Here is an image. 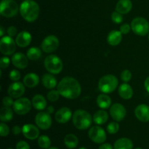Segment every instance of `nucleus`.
I'll return each mask as SVG.
<instances>
[{"label": "nucleus", "instance_id": "f257e3e1", "mask_svg": "<svg viewBox=\"0 0 149 149\" xmlns=\"http://www.w3.org/2000/svg\"><path fill=\"white\" fill-rule=\"evenodd\" d=\"M60 95L67 99H76L79 97L81 88L79 82L71 77L63 78L57 86Z\"/></svg>", "mask_w": 149, "mask_h": 149}, {"label": "nucleus", "instance_id": "f03ea898", "mask_svg": "<svg viewBox=\"0 0 149 149\" xmlns=\"http://www.w3.org/2000/svg\"><path fill=\"white\" fill-rule=\"evenodd\" d=\"M40 13L39 6L33 0H24L20 6L22 17L29 23H33L38 18Z\"/></svg>", "mask_w": 149, "mask_h": 149}, {"label": "nucleus", "instance_id": "7ed1b4c3", "mask_svg": "<svg viewBox=\"0 0 149 149\" xmlns=\"http://www.w3.org/2000/svg\"><path fill=\"white\" fill-rule=\"evenodd\" d=\"M72 121L76 128L80 130H85L92 125L93 117L89 112L79 109L73 114Z\"/></svg>", "mask_w": 149, "mask_h": 149}, {"label": "nucleus", "instance_id": "20e7f679", "mask_svg": "<svg viewBox=\"0 0 149 149\" xmlns=\"http://www.w3.org/2000/svg\"><path fill=\"white\" fill-rule=\"evenodd\" d=\"M119 81L114 75L108 74L102 77L98 81V89L104 94L113 93L117 87Z\"/></svg>", "mask_w": 149, "mask_h": 149}, {"label": "nucleus", "instance_id": "39448f33", "mask_svg": "<svg viewBox=\"0 0 149 149\" xmlns=\"http://www.w3.org/2000/svg\"><path fill=\"white\" fill-rule=\"evenodd\" d=\"M45 68L52 74H58L62 71L63 63L61 58L55 55H50L46 57L44 61Z\"/></svg>", "mask_w": 149, "mask_h": 149}, {"label": "nucleus", "instance_id": "423d86ee", "mask_svg": "<svg viewBox=\"0 0 149 149\" xmlns=\"http://www.w3.org/2000/svg\"><path fill=\"white\" fill-rule=\"evenodd\" d=\"M20 11L17 2L14 0H2L0 3V13L3 17H15Z\"/></svg>", "mask_w": 149, "mask_h": 149}, {"label": "nucleus", "instance_id": "0eeeda50", "mask_svg": "<svg viewBox=\"0 0 149 149\" xmlns=\"http://www.w3.org/2000/svg\"><path fill=\"white\" fill-rule=\"evenodd\" d=\"M131 29L138 36H144L149 33V23L146 18L137 17L131 22Z\"/></svg>", "mask_w": 149, "mask_h": 149}, {"label": "nucleus", "instance_id": "6e6552de", "mask_svg": "<svg viewBox=\"0 0 149 149\" xmlns=\"http://www.w3.org/2000/svg\"><path fill=\"white\" fill-rule=\"evenodd\" d=\"M15 40L10 36H4L0 40V51L4 55H11L16 50Z\"/></svg>", "mask_w": 149, "mask_h": 149}, {"label": "nucleus", "instance_id": "1a4fd4ad", "mask_svg": "<svg viewBox=\"0 0 149 149\" xmlns=\"http://www.w3.org/2000/svg\"><path fill=\"white\" fill-rule=\"evenodd\" d=\"M32 102L26 97L17 98L13 104V110L18 115H26L31 109Z\"/></svg>", "mask_w": 149, "mask_h": 149}, {"label": "nucleus", "instance_id": "9d476101", "mask_svg": "<svg viewBox=\"0 0 149 149\" xmlns=\"http://www.w3.org/2000/svg\"><path fill=\"white\" fill-rule=\"evenodd\" d=\"M35 123L41 130H47L52 126V118L47 111H41L35 116Z\"/></svg>", "mask_w": 149, "mask_h": 149}, {"label": "nucleus", "instance_id": "9b49d317", "mask_svg": "<svg viewBox=\"0 0 149 149\" xmlns=\"http://www.w3.org/2000/svg\"><path fill=\"white\" fill-rule=\"evenodd\" d=\"M59 47V40L58 37L54 35H49L45 37L42 41L41 47L45 52L47 53H52L57 50Z\"/></svg>", "mask_w": 149, "mask_h": 149}, {"label": "nucleus", "instance_id": "f8f14e48", "mask_svg": "<svg viewBox=\"0 0 149 149\" xmlns=\"http://www.w3.org/2000/svg\"><path fill=\"white\" fill-rule=\"evenodd\" d=\"M88 136L93 142L102 144L106 141V133L104 130L99 126H93L88 132Z\"/></svg>", "mask_w": 149, "mask_h": 149}, {"label": "nucleus", "instance_id": "ddd939ff", "mask_svg": "<svg viewBox=\"0 0 149 149\" xmlns=\"http://www.w3.org/2000/svg\"><path fill=\"white\" fill-rule=\"evenodd\" d=\"M110 114L113 120L117 122H121L126 116V109L120 103H114L110 108Z\"/></svg>", "mask_w": 149, "mask_h": 149}, {"label": "nucleus", "instance_id": "4468645a", "mask_svg": "<svg viewBox=\"0 0 149 149\" xmlns=\"http://www.w3.org/2000/svg\"><path fill=\"white\" fill-rule=\"evenodd\" d=\"M25 84L20 81H15L13 84H10L8 87L9 95L13 98L17 99L21 97L25 93Z\"/></svg>", "mask_w": 149, "mask_h": 149}, {"label": "nucleus", "instance_id": "2eb2a0df", "mask_svg": "<svg viewBox=\"0 0 149 149\" xmlns=\"http://www.w3.org/2000/svg\"><path fill=\"white\" fill-rule=\"evenodd\" d=\"M22 133L26 138L33 141L39 137V130L37 126L32 124H26L22 127Z\"/></svg>", "mask_w": 149, "mask_h": 149}, {"label": "nucleus", "instance_id": "dca6fc26", "mask_svg": "<svg viewBox=\"0 0 149 149\" xmlns=\"http://www.w3.org/2000/svg\"><path fill=\"white\" fill-rule=\"evenodd\" d=\"M29 58L21 52L15 53L12 57V63L13 65L19 69H25L29 65Z\"/></svg>", "mask_w": 149, "mask_h": 149}, {"label": "nucleus", "instance_id": "f3484780", "mask_svg": "<svg viewBox=\"0 0 149 149\" xmlns=\"http://www.w3.org/2000/svg\"><path fill=\"white\" fill-rule=\"evenodd\" d=\"M72 116V112L70 109L68 107H63L55 113V119L58 123L65 124L71 119Z\"/></svg>", "mask_w": 149, "mask_h": 149}, {"label": "nucleus", "instance_id": "a211bd4d", "mask_svg": "<svg viewBox=\"0 0 149 149\" xmlns=\"http://www.w3.org/2000/svg\"><path fill=\"white\" fill-rule=\"evenodd\" d=\"M137 119L142 122H149V106L146 104L138 105L135 109Z\"/></svg>", "mask_w": 149, "mask_h": 149}, {"label": "nucleus", "instance_id": "6ab92c4d", "mask_svg": "<svg viewBox=\"0 0 149 149\" xmlns=\"http://www.w3.org/2000/svg\"><path fill=\"white\" fill-rule=\"evenodd\" d=\"M32 40V36L29 32L26 31L20 32L17 33L15 38V42L17 45L20 47L24 48L29 46Z\"/></svg>", "mask_w": 149, "mask_h": 149}, {"label": "nucleus", "instance_id": "aec40b11", "mask_svg": "<svg viewBox=\"0 0 149 149\" xmlns=\"http://www.w3.org/2000/svg\"><path fill=\"white\" fill-rule=\"evenodd\" d=\"M132 8V3L130 0H119L116 4L115 10L122 15L127 14Z\"/></svg>", "mask_w": 149, "mask_h": 149}, {"label": "nucleus", "instance_id": "412c9836", "mask_svg": "<svg viewBox=\"0 0 149 149\" xmlns=\"http://www.w3.org/2000/svg\"><path fill=\"white\" fill-rule=\"evenodd\" d=\"M39 83V77L35 73H29L23 78V84L29 88L36 87Z\"/></svg>", "mask_w": 149, "mask_h": 149}, {"label": "nucleus", "instance_id": "4be33fe9", "mask_svg": "<svg viewBox=\"0 0 149 149\" xmlns=\"http://www.w3.org/2000/svg\"><path fill=\"white\" fill-rule=\"evenodd\" d=\"M119 95L122 98L125 100H130L133 96V90L132 87L127 83H124L122 84L119 87Z\"/></svg>", "mask_w": 149, "mask_h": 149}, {"label": "nucleus", "instance_id": "5701e85b", "mask_svg": "<svg viewBox=\"0 0 149 149\" xmlns=\"http://www.w3.org/2000/svg\"><path fill=\"white\" fill-rule=\"evenodd\" d=\"M122 40V33L120 31L113 30L109 32L107 36V42L111 46H116L121 43Z\"/></svg>", "mask_w": 149, "mask_h": 149}, {"label": "nucleus", "instance_id": "b1692460", "mask_svg": "<svg viewBox=\"0 0 149 149\" xmlns=\"http://www.w3.org/2000/svg\"><path fill=\"white\" fill-rule=\"evenodd\" d=\"M42 82L45 88L49 89V90L54 89L56 86H58V82H57L56 79L50 73L45 74L42 76Z\"/></svg>", "mask_w": 149, "mask_h": 149}, {"label": "nucleus", "instance_id": "393cba45", "mask_svg": "<svg viewBox=\"0 0 149 149\" xmlns=\"http://www.w3.org/2000/svg\"><path fill=\"white\" fill-rule=\"evenodd\" d=\"M32 106L38 111H43L47 108V100L42 95L37 94L32 99Z\"/></svg>", "mask_w": 149, "mask_h": 149}, {"label": "nucleus", "instance_id": "a878e982", "mask_svg": "<svg viewBox=\"0 0 149 149\" xmlns=\"http://www.w3.org/2000/svg\"><path fill=\"white\" fill-rule=\"evenodd\" d=\"M114 149H133V143L127 138H122L115 141Z\"/></svg>", "mask_w": 149, "mask_h": 149}, {"label": "nucleus", "instance_id": "bb28decb", "mask_svg": "<svg viewBox=\"0 0 149 149\" xmlns=\"http://www.w3.org/2000/svg\"><path fill=\"white\" fill-rule=\"evenodd\" d=\"M109 119V114L105 110H98L93 115V122L97 125H104Z\"/></svg>", "mask_w": 149, "mask_h": 149}, {"label": "nucleus", "instance_id": "cd10ccee", "mask_svg": "<svg viewBox=\"0 0 149 149\" xmlns=\"http://www.w3.org/2000/svg\"><path fill=\"white\" fill-rule=\"evenodd\" d=\"M97 106L101 109H107L110 108L111 105V99L106 94H100L97 97L96 100Z\"/></svg>", "mask_w": 149, "mask_h": 149}, {"label": "nucleus", "instance_id": "c85d7f7f", "mask_svg": "<svg viewBox=\"0 0 149 149\" xmlns=\"http://www.w3.org/2000/svg\"><path fill=\"white\" fill-rule=\"evenodd\" d=\"M64 143L68 148L74 149L78 146L79 139L74 134H68L64 138Z\"/></svg>", "mask_w": 149, "mask_h": 149}, {"label": "nucleus", "instance_id": "c756f323", "mask_svg": "<svg viewBox=\"0 0 149 149\" xmlns=\"http://www.w3.org/2000/svg\"><path fill=\"white\" fill-rule=\"evenodd\" d=\"M13 111L10 107L3 106L0 111V119L2 122H8L13 119Z\"/></svg>", "mask_w": 149, "mask_h": 149}, {"label": "nucleus", "instance_id": "7c9ffc66", "mask_svg": "<svg viewBox=\"0 0 149 149\" xmlns=\"http://www.w3.org/2000/svg\"><path fill=\"white\" fill-rule=\"evenodd\" d=\"M26 56L31 61H37L42 56V51L39 48L33 47H31L28 49Z\"/></svg>", "mask_w": 149, "mask_h": 149}, {"label": "nucleus", "instance_id": "2f4dec72", "mask_svg": "<svg viewBox=\"0 0 149 149\" xmlns=\"http://www.w3.org/2000/svg\"><path fill=\"white\" fill-rule=\"evenodd\" d=\"M38 145L40 148L43 149H48L50 148L51 140L47 135H41L38 138Z\"/></svg>", "mask_w": 149, "mask_h": 149}, {"label": "nucleus", "instance_id": "473e14b6", "mask_svg": "<svg viewBox=\"0 0 149 149\" xmlns=\"http://www.w3.org/2000/svg\"><path fill=\"white\" fill-rule=\"evenodd\" d=\"M107 132L109 134L111 135H114V134L117 133L119 130V125L118 124L117 122H111L107 126Z\"/></svg>", "mask_w": 149, "mask_h": 149}, {"label": "nucleus", "instance_id": "72a5a7b5", "mask_svg": "<svg viewBox=\"0 0 149 149\" xmlns=\"http://www.w3.org/2000/svg\"><path fill=\"white\" fill-rule=\"evenodd\" d=\"M60 95H60L58 90H52L48 92V93L47 94V97L50 102H56L59 99Z\"/></svg>", "mask_w": 149, "mask_h": 149}, {"label": "nucleus", "instance_id": "f704fd0d", "mask_svg": "<svg viewBox=\"0 0 149 149\" xmlns=\"http://www.w3.org/2000/svg\"><path fill=\"white\" fill-rule=\"evenodd\" d=\"M10 134V127L4 122L0 124V135L1 137H7Z\"/></svg>", "mask_w": 149, "mask_h": 149}, {"label": "nucleus", "instance_id": "c9c22d12", "mask_svg": "<svg viewBox=\"0 0 149 149\" xmlns=\"http://www.w3.org/2000/svg\"><path fill=\"white\" fill-rule=\"evenodd\" d=\"M121 79H122V80L124 82L127 83L132 79V73L130 72V71L127 69L124 70L122 72V74H121Z\"/></svg>", "mask_w": 149, "mask_h": 149}, {"label": "nucleus", "instance_id": "e433bc0d", "mask_svg": "<svg viewBox=\"0 0 149 149\" xmlns=\"http://www.w3.org/2000/svg\"><path fill=\"white\" fill-rule=\"evenodd\" d=\"M111 20H113V23H116V24H119L123 20V17H122V14L118 13L117 11H115L112 13L111 14Z\"/></svg>", "mask_w": 149, "mask_h": 149}, {"label": "nucleus", "instance_id": "4c0bfd02", "mask_svg": "<svg viewBox=\"0 0 149 149\" xmlns=\"http://www.w3.org/2000/svg\"><path fill=\"white\" fill-rule=\"evenodd\" d=\"M9 77L13 81H17L20 79V73L17 70H12L9 74Z\"/></svg>", "mask_w": 149, "mask_h": 149}, {"label": "nucleus", "instance_id": "58836bf2", "mask_svg": "<svg viewBox=\"0 0 149 149\" xmlns=\"http://www.w3.org/2000/svg\"><path fill=\"white\" fill-rule=\"evenodd\" d=\"M10 60L7 57H1L0 59V67L1 69H5L10 65Z\"/></svg>", "mask_w": 149, "mask_h": 149}, {"label": "nucleus", "instance_id": "ea45409f", "mask_svg": "<svg viewBox=\"0 0 149 149\" xmlns=\"http://www.w3.org/2000/svg\"><path fill=\"white\" fill-rule=\"evenodd\" d=\"M2 104L4 106L6 107H11L12 106H13L14 104V101L13 100V97L9 96H6L4 97L2 99Z\"/></svg>", "mask_w": 149, "mask_h": 149}, {"label": "nucleus", "instance_id": "a19ab883", "mask_svg": "<svg viewBox=\"0 0 149 149\" xmlns=\"http://www.w3.org/2000/svg\"><path fill=\"white\" fill-rule=\"evenodd\" d=\"M15 148L16 149H30V146L26 141H20L17 143Z\"/></svg>", "mask_w": 149, "mask_h": 149}, {"label": "nucleus", "instance_id": "79ce46f5", "mask_svg": "<svg viewBox=\"0 0 149 149\" xmlns=\"http://www.w3.org/2000/svg\"><path fill=\"white\" fill-rule=\"evenodd\" d=\"M131 30V26H130L127 23L122 24L120 27V31L122 34H127Z\"/></svg>", "mask_w": 149, "mask_h": 149}, {"label": "nucleus", "instance_id": "37998d69", "mask_svg": "<svg viewBox=\"0 0 149 149\" xmlns=\"http://www.w3.org/2000/svg\"><path fill=\"white\" fill-rule=\"evenodd\" d=\"M7 33H8V36H11V37H13V36H16V34H17V30L15 26H10V27L7 29Z\"/></svg>", "mask_w": 149, "mask_h": 149}, {"label": "nucleus", "instance_id": "c03bdc74", "mask_svg": "<svg viewBox=\"0 0 149 149\" xmlns=\"http://www.w3.org/2000/svg\"><path fill=\"white\" fill-rule=\"evenodd\" d=\"M12 132H13V133L14 134V135H19L20 132H22V128L20 127V126H18V125H15V126L13 127V129H12Z\"/></svg>", "mask_w": 149, "mask_h": 149}, {"label": "nucleus", "instance_id": "a18cd8bd", "mask_svg": "<svg viewBox=\"0 0 149 149\" xmlns=\"http://www.w3.org/2000/svg\"><path fill=\"white\" fill-rule=\"evenodd\" d=\"M98 149H114L113 146H112L110 143H102L101 145L99 146Z\"/></svg>", "mask_w": 149, "mask_h": 149}, {"label": "nucleus", "instance_id": "49530a36", "mask_svg": "<svg viewBox=\"0 0 149 149\" xmlns=\"http://www.w3.org/2000/svg\"><path fill=\"white\" fill-rule=\"evenodd\" d=\"M144 87H145V89L146 90V91L149 93V77H147L146 79L144 81Z\"/></svg>", "mask_w": 149, "mask_h": 149}, {"label": "nucleus", "instance_id": "de8ad7c7", "mask_svg": "<svg viewBox=\"0 0 149 149\" xmlns=\"http://www.w3.org/2000/svg\"><path fill=\"white\" fill-rule=\"evenodd\" d=\"M46 110H47L46 111L48 113H49V114H52V113L54 112V108H53V106H48V107H47Z\"/></svg>", "mask_w": 149, "mask_h": 149}, {"label": "nucleus", "instance_id": "09e8293b", "mask_svg": "<svg viewBox=\"0 0 149 149\" xmlns=\"http://www.w3.org/2000/svg\"><path fill=\"white\" fill-rule=\"evenodd\" d=\"M4 33V27H3V26H1V27H0V36H1V37H3Z\"/></svg>", "mask_w": 149, "mask_h": 149}, {"label": "nucleus", "instance_id": "8fccbe9b", "mask_svg": "<svg viewBox=\"0 0 149 149\" xmlns=\"http://www.w3.org/2000/svg\"><path fill=\"white\" fill-rule=\"evenodd\" d=\"M48 149H58V148H56V147H51V148H49Z\"/></svg>", "mask_w": 149, "mask_h": 149}, {"label": "nucleus", "instance_id": "3c124183", "mask_svg": "<svg viewBox=\"0 0 149 149\" xmlns=\"http://www.w3.org/2000/svg\"><path fill=\"white\" fill-rule=\"evenodd\" d=\"M79 149H87V148H86L85 147H81V148H79Z\"/></svg>", "mask_w": 149, "mask_h": 149}, {"label": "nucleus", "instance_id": "603ef678", "mask_svg": "<svg viewBox=\"0 0 149 149\" xmlns=\"http://www.w3.org/2000/svg\"><path fill=\"white\" fill-rule=\"evenodd\" d=\"M135 149H143V148H135Z\"/></svg>", "mask_w": 149, "mask_h": 149}, {"label": "nucleus", "instance_id": "864d4df0", "mask_svg": "<svg viewBox=\"0 0 149 149\" xmlns=\"http://www.w3.org/2000/svg\"><path fill=\"white\" fill-rule=\"evenodd\" d=\"M7 149H13V148H7Z\"/></svg>", "mask_w": 149, "mask_h": 149}, {"label": "nucleus", "instance_id": "5fc2aeb1", "mask_svg": "<svg viewBox=\"0 0 149 149\" xmlns=\"http://www.w3.org/2000/svg\"><path fill=\"white\" fill-rule=\"evenodd\" d=\"M148 39H149V35H148Z\"/></svg>", "mask_w": 149, "mask_h": 149}]
</instances>
